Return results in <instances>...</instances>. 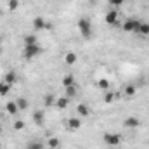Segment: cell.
Instances as JSON below:
<instances>
[{"mask_svg":"<svg viewBox=\"0 0 149 149\" xmlns=\"http://www.w3.org/2000/svg\"><path fill=\"white\" fill-rule=\"evenodd\" d=\"M28 146H30V148H33V149H43V144H42V142H38V141H31Z\"/></svg>","mask_w":149,"mask_h":149,"instance_id":"28","label":"cell"},{"mask_svg":"<svg viewBox=\"0 0 149 149\" xmlns=\"http://www.w3.org/2000/svg\"><path fill=\"white\" fill-rule=\"evenodd\" d=\"M0 49H2V37H0Z\"/></svg>","mask_w":149,"mask_h":149,"instance_id":"30","label":"cell"},{"mask_svg":"<svg viewBox=\"0 0 149 149\" xmlns=\"http://www.w3.org/2000/svg\"><path fill=\"white\" fill-rule=\"evenodd\" d=\"M23 43L24 45H35V43H38V38L35 33H26L24 37H23Z\"/></svg>","mask_w":149,"mask_h":149,"instance_id":"13","label":"cell"},{"mask_svg":"<svg viewBox=\"0 0 149 149\" xmlns=\"http://www.w3.org/2000/svg\"><path fill=\"white\" fill-rule=\"evenodd\" d=\"M141 23H142V21H139L137 17H128V19H125V23H123L121 28H123L125 33H137Z\"/></svg>","mask_w":149,"mask_h":149,"instance_id":"3","label":"cell"},{"mask_svg":"<svg viewBox=\"0 0 149 149\" xmlns=\"http://www.w3.org/2000/svg\"><path fill=\"white\" fill-rule=\"evenodd\" d=\"M137 35L149 37V23H141V26H139V30H137Z\"/></svg>","mask_w":149,"mask_h":149,"instance_id":"20","label":"cell"},{"mask_svg":"<svg viewBox=\"0 0 149 149\" xmlns=\"http://www.w3.org/2000/svg\"><path fill=\"white\" fill-rule=\"evenodd\" d=\"M123 3H125V0H109V5L116 7V9H118V7H121Z\"/></svg>","mask_w":149,"mask_h":149,"instance_id":"29","label":"cell"},{"mask_svg":"<svg viewBox=\"0 0 149 149\" xmlns=\"http://www.w3.org/2000/svg\"><path fill=\"white\" fill-rule=\"evenodd\" d=\"M113 101H114V92H109V90H106V95H104V102H106V104H111Z\"/></svg>","mask_w":149,"mask_h":149,"instance_id":"25","label":"cell"},{"mask_svg":"<svg viewBox=\"0 0 149 149\" xmlns=\"http://www.w3.org/2000/svg\"><path fill=\"white\" fill-rule=\"evenodd\" d=\"M104 21H106V23H108L109 26H116V24H118V21H120V14H118V10H116V9L109 10V12L106 14Z\"/></svg>","mask_w":149,"mask_h":149,"instance_id":"7","label":"cell"},{"mask_svg":"<svg viewBox=\"0 0 149 149\" xmlns=\"http://www.w3.org/2000/svg\"><path fill=\"white\" fill-rule=\"evenodd\" d=\"M78 30H80V35L83 38H90L94 33V26H92V21L88 17H80L78 19Z\"/></svg>","mask_w":149,"mask_h":149,"instance_id":"1","label":"cell"},{"mask_svg":"<svg viewBox=\"0 0 149 149\" xmlns=\"http://www.w3.org/2000/svg\"><path fill=\"white\" fill-rule=\"evenodd\" d=\"M16 104H17L19 111H24V109H28V99H24V97H17V99H16Z\"/></svg>","mask_w":149,"mask_h":149,"instance_id":"21","label":"cell"},{"mask_svg":"<svg viewBox=\"0 0 149 149\" xmlns=\"http://www.w3.org/2000/svg\"><path fill=\"white\" fill-rule=\"evenodd\" d=\"M9 92H10V85L2 80V81H0V95H7Z\"/></svg>","mask_w":149,"mask_h":149,"instance_id":"23","label":"cell"},{"mask_svg":"<svg viewBox=\"0 0 149 149\" xmlns=\"http://www.w3.org/2000/svg\"><path fill=\"white\" fill-rule=\"evenodd\" d=\"M97 87H99L102 92H106V90H109V81H108V80H104V78H101V80L97 81Z\"/></svg>","mask_w":149,"mask_h":149,"instance_id":"24","label":"cell"},{"mask_svg":"<svg viewBox=\"0 0 149 149\" xmlns=\"http://www.w3.org/2000/svg\"><path fill=\"white\" fill-rule=\"evenodd\" d=\"M33 123L38 125V127H42V125L45 123V113L43 111H35L33 113Z\"/></svg>","mask_w":149,"mask_h":149,"instance_id":"11","label":"cell"},{"mask_svg":"<svg viewBox=\"0 0 149 149\" xmlns=\"http://www.w3.org/2000/svg\"><path fill=\"white\" fill-rule=\"evenodd\" d=\"M135 92H137V87H135L134 83H127V85L123 87V94H125L127 97H132V95H135Z\"/></svg>","mask_w":149,"mask_h":149,"instance_id":"14","label":"cell"},{"mask_svg":"<svg viewBox=\"0 0 149 149\" xmlns=\"http://www.w3.org/2000/svg\"><path fill=\"white\" fill-rule=\"evenodd\" d=\"M80 127H81V121H80V118H76V116H71V118L66 121V128H68L70 132L80 130Z\"/></svg>","mask_w":149,"mask_h":149,"instance_id":"8","label":"cell"},{"mask_svg":"<svg viewBox=\"0 0 149 149\" xmlns=\"http://www.w3.org/2000/svg\"><path fill=\"white\" fill-rule=\"evenodd\" d=\"M56 106L59 108V109H66L68 106H70V99L64 95V97H57L56 99Z\"/></svg>","mask_w":149,"mask_h":149,"instance_id":"15","label":"cell"},{"mask_svg":"<svg viewBox=\"0 0 149 149\" xmlns=\"http://www.w3.org/2000/svg\"><path fill=\"white\" fill-rule=\"evenodd\" d=\"M43 106H47V108L56 106V97H54L52 94H47V95L43 97Z\"/></svg>","mask_w":149,"mask_h":149,"instance_id":"18","label":"cell"},{"mask_svg":"<svg viewBox=\"0 0 149 149\" xmlns=\"http://www.w3.org/2000/svg\"><path fill=\"white\" fill-rule=\"evenodd\" d=\"M31 26H33V31H42V30H50V23H49V21H47L45 17H42V16H37V17L33 19Z\"/></svg>","mask_w":149,"mask_h":149,"instance_id":"5","label":"cell"},{"mask_svg":"<svg viewBox=\"0 0 149 149\" xmlns=\"http://www.w3.org/2000/svg\"><path fill=\"white\" fill-rule=\"evenodd\" d=\"M64 90H66V97H68V99H73V97H76V94H78L76 83H74V85H71V87H66Z\"/></svg>","mask_w":149,"mask_h":149,"instance_id":"19","label":"cell"},{"mask_svg":"<svg viewBox=\"0 0 149 149\" xmlns=\"http://www.w3.org/2000/svg\"><path fill=\"white\" fill-rule=\"evenodd\" d=\"M123 127H125V128H130V130H135V128L141 127V120H139L137 116H127V118L123 120Z\"/></svg>","mask_w":149,"mask_h":149,"instance_id":"6","label":"cell"},{"mask_svg":"<svg viewBox=\"0 0 149 149\" xmlns=\"http://www.w3.org/2000/svg\"><path fill=\"white\" fill-rule=\"evenodd\" d=\"M76 113H78V116H90V106L88 104H85V102H80L78 106H76Z\"/></svg>","mask_w":149,"mask_h":149,"instance_id":"9","label":"cell"},{"mask_svg":"<svg viewBox=\"0 0 149 149\" xmlns=\"http://www.w3.org/2000/svg\"><path fill=\"white\" fill-rule=\"evenodd\" d=\"M12 127H14V130H24V127H26V125H24V121H23V120H16Z\"/></svg>","mask_w":149,"mask_h":149,"instance_id":"27","label":"cell"},{"mask_svg":"<svg viewBox=\"0 0 149 149\" xmlns=\"http://www.w3.org/2000/svg\"><path fill=\"white\" fill-rule=\"evenodd\" d=\"M2 130H3V128H2V127H0V135H2Z\"/></svg>","mask_w":149,"mask_h":149,"instance_id":"31","label":"cell"},{"mask_svg":"<svg viewBox=\"0 0 149 149\" xmlns=\"http://www.w3.org/2000/svg\"><path fill=\"white\" fill-rule=\"evenodd\" d=\"M5 111L9 113L10 116H14V114H17V113H19V108H17V104H16V101H7V102H5Z\"/></svg>","mask_w":149,"mask_h":149,"instance_id":"10","label":"cell"},{"mask_svg":"<svg viewBox=\"0 0 149 149\" xmlns=\"http://www.w3.org/2000/svg\"><path fill=\"white\" fill-rule=\"evenodd\" d=\"M0 12H2V9H0Z\"/></svg>","mask_w":149,"mask_h":149,"instance_id":"33","label":"cell"},{"mask_svg":"<svg viewBox=\"0 0 149 149\" xmlns=\"http://www.w3.org/2000/svg\"><path fill=\"white\" fill-rule=\"evenodd\" d=\"M61 146V139H57V137H49L47 139V148L49 149H57Z\"/></svg>","mask_w":149,"mask_h":149,"instance_id":"17","label":"cell"},{"mask_svg":"<svg viewBox=\"0 0 149 149\" xmlns=\"http://www.w3.org/2000/svg\"><path fill=\"white\" fill-rule=\"evenodd\" d=\"M63 87L66 88V87H71V85H74V74H66L64 78H63Z\"/></svg>","mask_w":149,"mask_h":149,"instance_id":"22","label":"cell"},{"mask_svg":"<svg viewBox=\"0 0 149 149\" xmlns=\"http://www.w3.org/2000/svg\"><path fill=\"white\" fill-rule=\"evenodd\" d=\"M102 141H104V144H108L109 148H116V146H120V144H121V135H120V134L106 132V134L102 135Z\"/></svg>","mask_w":149,"mask_h":149,"instance_id":"4","label":"cell"},{"mask_svg":"<svg viewBox=\"0 0 149 149\" xmlns=\"http://www.w3.org/2000/svg\"><path fill=\"white\" fill-rule=\"evenodd\" d=\"M26 149H33V148H30V146H28V148H26Z\"/></svg>","mask_w":149,"mask_h":149,"instance_id":"32","label":"cell"},{"mask_svg":"<svg viewBox=\"0 0 149 149\" xmlns=\"http://www.w3.org/2000/svg\"><path fill=\"white\" fill-rule=\"evenodd\" d=\"M40 54H42V47L38 43H35V45H24L23 47V57L26 61H33Z\"/></svg>","mask_w":149,"mask_h":149,"instance_id":"2","label":"cell"},{"mask_svg":"<svg viewBox=\"0 0 149 149\" xmlns=\"http://www.w3.org/2000/svg\"><path fill=\"white\" fill-rule=\"evenodd\" d=\"M7 7H9V10H17L19 0H9V2H7Z\"/></svg>","mask_w":149,"mask_h":149,"instance_id":"26","label":"cell"},{"mask_svg":"<svg viewBox=\"0 0 149 149\" xmlns=\"http://www.w3.org/2000/svg\"><path fill=\"white\" fill-rule=\"evenodd\" d=\"M3 81H5V83H9V85H14V83L17 81V73H16V71H12V70H10V71H7L5 76H3Z\"/></svg>","mask_w":149,"mask_h":149,"instance_id":"12","label":"cell"},{"mask_svg":"<svg viewBox=\"0 0 149 149\" xmlns=\"http://www.w3.org/2000/svg\"><path fill=\"white\" fill-rule=\"evenodd\" d=\"M76 61H78V56H76L74 52H68V54L64 56V63H66L68 66H73V64H76Z\"/></svg>","mask_w":149,"mask_h":149,"instance_id":"16","label":"cell"}]
</instances>
